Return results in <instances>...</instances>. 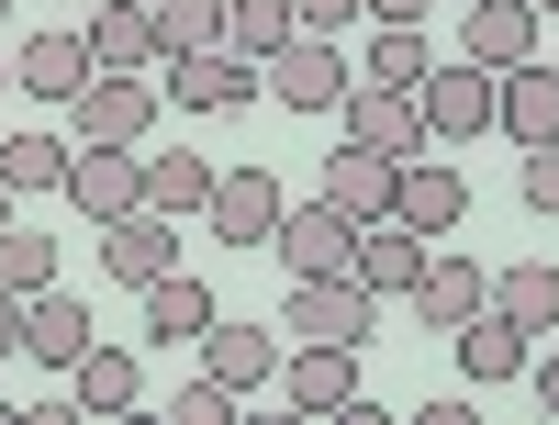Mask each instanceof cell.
I'll use <instances>...</instances> for the list:
<instances>
[{"label":"cell","mask_w":559,"mask_h":425,"mask_svg":"<svg viewBox=\"0 0 559 425\" xmlns=\"http://www.w3.org/2000/svg\"><path fill=\"white\" fill-rule=\"evenodd\" d=\"M381 337V292L358 269H324V280H292L280 303V347H369Z\"/></svg>","instance_id":"obj_1"},{"label":"cell","mask_w":559,"mask_h":425,"mask_svg":"<svg viewBox=\"0 0 559 425\" xmlns=\"http://www.w3.org/2000/svg\"><path fill=\"white\" fill-rule=\"evenodd\" d=\"M157 113H168V90H157L146 68H90V90L68 102L79 146H146V134H157Z\"/></svg>","instance_id":"obj_2"},{"label":"cell","mask_w":559,"mask_h":425,"mask_svg":"<svg viewBox=\"0 0 559 425\" xmlns=\"http://www.w3.org/2000/svg\"><path fill=\"white\" fill-rule=\"evenodd\" d=\"M347 79H358V68H347V45H336V34H292V45L258 68V90H269L280 113H336V102H347Z\"/></svg>","instance_id":"obj_3"},{"label":"cell","mask_w":559,"mask_h":425,"mask_svg":"<svg viewBox=\"0 0 559 425\" xmlns=\"http://www.w3.org/2000/svg\"><path fill=\"white\" fill-rule=\"evenodd\" d=\"M492 79L503 68H471V57H437L426 79H414V102H426V146H471V134H492Z\"/></svg>","instance_id":"obj_4"},{"label":"cell","mask_w":559,"mask_h":425,"mask_svg":"<svg viewBox=\"0 0 559 425\" xmlns=\"http://www.w3.org/2000/svg\"><path fill=\"white\" fill-rule=\"evenodd\" d=\"M403 303H414V324H426V337H459V324H471V314L492 303V269H481V258H459L448 235H437V247H426V269H414V292H403Z\"/></svg>","instance_id":"obj_5"},{"label":"cell","mask_w":559,"mask_h":425,"mask_svg":"<svg viewBox=\"0 0 559 425\" xmlns=\"http://www.w3.org/2000/svg\"><path fill=\"white\" fill-rule=\"evenodd\" d=\"M157 90L179 113H247L258 102V68L236 57V45H191V57H157Z\"/></svg>","instance_id":"obj_6"},{"label":"cell","mask_w":559,"mask_h":425,"mask_svg":"<svg viewBox=\"0 0 559 425\" xmlns=\"http://www.w3.org/2000/svg\"><path fill=\"white\" fill-rule=\"evenodd\" d=\"M90 247H102V280H123V292H146L157 269H179V224L168 213H112V224H90Z\"/></svg>","instance_id":"obj_7"},{"label":"cell","mask_w":559,"mask_h":425,"mask_svg":"<svg viewBox=\"0 0 559 425\" xmlns=\"http://www.w3.org/2000/svg\"><path fill=\"white\" fill-rule=\"evenodd\" d=\"M269 247H280V269H292V280H324V269L358 258V224L313 191V202H280V235H269Z\"/></svg>","instance_id":"obj_8"},{"label":"cell","mask_w":559,"mask_h":425,"mask_svg":"<svg viewBox=\"0 0 559 425\" xmlns=\"http://www.w3.org/2000/svg\"><path fill=\"white\" fill-rule=\"evenodd\" d=\"M392 213H403L414 235H459V224H471V179H459V157H426V146H414L403 179H392Z\"/></svg>","instance_id":"obj_9"},{"label":"cell","mask_w":559,"mask_h":425,"mask_svg":"<svg viewBox=\"0 0 559 425\" xmlns=\"http://www.w3.org/2000/svg\"><path fill=\"white\" fill-rule=\"evenodd\" d=\"M280 202H292V191H280V168H213V235H224V247H269V235H280Z\"/></svg>","instance_id":"obj_10"},{"label":"cell","mask_w":559,"mask_h":425,"mask_svg":"<svg viewBox=\"0 0 559 425\" xmlns=\"http://www.w3.org/2000/svg\"><path fill=\"white\" fill-rule=\"evenodd\" d=\"M336 123L358 134V146H381V157H414V146H426V102H414V90H381V79H347Z\"/></svg>","instance_id":"obj_11"},{"label":"cell","mask_w":559,"mask_h":425,"mask_svg":"<svg viewBox=\"0 0 559 425\" xmlns=\"http://www.w3.org/2000/svg\"><path fill=\"white\" fill-rule=\"evenodd\" d=\"M68 202L90 224L134 213V202H146V157H134V146H68Z\"/></svg>","instance_id":"obj_12"},{"label":"cell","mask_w":559,"mask_h":425,"mask_svg":"<svg viewBox=\"0 0 559 425\" xmlns=\"http://www.w3.org/2000/svg\"><path fill=\"white\" fill-rule=\"evenodd\" d=\"M459 57L471 68H526L537 57V0H459Z\"/></svg>","instance_id":"obj_13"},{"label":"cell","mask_w":559,"mask_h":425,"mask_svg":"<svg viewBox=\"0 0 559 425\" xmlns=\"http://www.w3.org/2000/svg\"><path fill=\"white\" fill-rule=\"evenodd\" d=\"M492 134H515V146H559V68H503L492 79Z\"/></svg>","instance_id":"obj_14"},{"label":"cell","mask_w":559,"mask_h":425,"mask_svg":"<svg viewBox=\"0 0 559 425\" xmlns=\"http://www.w3.org/2000/svg\"><path fill=\"white\" fill-rule=\"evenodd\" d=\"M392 179H403V157H381V146H358V134H347V146L324 157V202H336L347 224H381V213H392Z\"/></svg>","instance_id":"obj_15"},{"label":"cell","mask_w":559,"mask_h":425,"mask_svg":"<svg viewBox=\"0 0 559 425\" xmlns=\"http://www.w3.org/2000/svg\"><path fill=\"white\" fill-rule=\"evenodd\" d=\"M426 247H437V235H414L403 213H381V224H358V280H369V292H381V303H403L414 292V269H426Z\"/></svg>","instance_id":"obj_16"},{"label":"cell","mask_w":559,"mask_h":425,"mask_svg":"<svg viewBox=\"0 0 559 425\" xmlns=\"http://www.w3.org/2000/svg\"><path fill=\"white\" fill-rule=\"evenodd\" d=\"M134 303H146V337H157V347H202V324L224 314V303H213V280H191V269H157Z\"/></svg>","instance_id":"obj_17"},{"label":"cell","mask_w":559,"mask_h":425,"mask_svg":"<svg viewBox=\"0 0 559 425\" xmlns=\"http://www.w3.org/2000/svg\"><path fill=\"white\" fill-rule=\"evenodd\" d=\"M202 369H213L224 392H258L269 369H280V337H269V324H236V314H213V324H202Z\"/></svg>","instance_id":"obj_18"},{"label":"cell","mask_w":559,"mask_h":425,"mask_svg":"<svg viewBox=\"0 0 559 425\" xmlns=\"http://www.w3.org/2000/svg\"><path fill=\"white\" fill-rule=\"evenodd\" d=\"M68 392H79V414H134V403H146V369H134V347H102V337H90V347L68 358Z\"/></svg>","instance_id":"obj_19"},{"label":"cell","mask_w":559,"mask_h":425,"mask_svg":"<svg viewBox=\"0 0 559 425\" xmlns=\"http://www.w3.org/2000/svg\"><path fill=\"white\" fill-rule=\"evenodd\" d=\"M12 90H34V102H79V90H90V34H23Z\"/></svg>","instance_id":"obj_20"},{"label":"cell","mask_w":559,"mask_h":425,"mask_svg":"<svg viewBox=\"0 0 559 425\" xmlns=\"http://www.w3.org/2000/svg\"><path fill=\"white\" fill-rule=\"evenodd\" d=\"M280 392H292L302 414H347L358 403V347H292L280 358Z\"/></svg>","instance_id":"obj_21"},{"label":"cell","mask_w":559,"mask_h":425,"mask_svg":"<svg viewBox=\"0 0 559 425\" xmlns=\"http://www.w3.org/2000/svg\"><path fill=\"white\" fill-rule=\"evenodd\" d=\"M90 347V303H68L57 280H45V292H23V358H45V369H68Z\"/></svg>","instance_id":"obj_22"},{"label":"cell","mask_w":559,"mask_h":425,"mask_svg":"<svg viewBox=\"0 0 559 425\" xmlns=\"http://www.w3.org/2000/svg\"><path fill=\"white\" fill-rule=\"evenodd\" d=\"M526 358H537V347H526V324H515V314H492V303H481L471 324H459V369H471V381H526Z\"/></svg>","instance_id":"obj_23"},{"label":"cell","mask_w":559,"mask_h":425,"mask_svg":"<svg viewBox=\"0 0 559 425\" xmlns=\"http://www.w3.org/2000/svg\"><path fill=\"white\" fill-rule=\"evenodd\" d=\"M90 68H157L146 0H90Z\"/></svg>","instance_id":"obj_24"},{"label":"cell","mask_w":559,"mask_h":425,"mask_svg":"<svg viewBox=\"0 0 559 425\" xmlns=\"http://www.w3.org/2000/svg\"><path fill=\"white\" fill-rule=\"evenodd\" d=\"M492 314H515L526 337H548V324H559V269H548V258H515V269H492Z\"/></svg>","instance_id":"obj_25"},{"label":"cell","mask_w":559,"mask_h":425,"mask_svg":"<svg viewBox=\"0 0 559 425\" xmlns=\"http://www.w3.org/2000/svg\"><path fill=\"white\" fill-rule=\"evenodd\" d=\"M426 68H437L426 23H369V57H358V79H381V90H414Z\"/></svg>","instance_id":"obj_26"},{"label":"cell","mask_w":559,"mask_h":425,"mask_svg":"<svg viewBox=\"0 0 559 425\" xmlns=\"http://www.w3.org/2000/svg\"><path fill=\"white\" fill-rule=\"evenodd\" d=\"M292 34H302V23H292V0H224V45H236L247 68H269Z\"/></svg>","instance_id":"obj_27"},{"label":"cell","mask_w":559,"mask_h":425,"mask_svg":"<svg viewBox=\"0 0 559 425\" xmlns=\"http://www.w3.org/2000/svg\"><path fill=\"white\" fill-rule=\"evenodd\" d=\"M157 57H191V45H224V0H146Z\"/></svg>","instance_id":"obj_28"},{"label":"cell","mask_w":559,"mask_h":425,"mask_svg":"<svg viewBox=\"0 0 559 425\" xmlns=\"http://www.w3.org/2000/svg\"><path fill=\"white\" fill-rule=\"evenodd\" d=\"M202 202H213V168L202 157H146V213L179 224V213H202Z\"/></svg>","instance_id":"obj_29"},{"label":"cell","mask_w":559,"mask_h":425,"mask_svg":"<svg viewBox=\"0 0 559 425\" xmlns=\"http://www.w3.org/2000/svg\"><path fill=\"white\" fill-rule=\"evenodd\" d=\"M0 179H12V191H68V146L57 134H12V146H0Z\"/></svg>","instance_id":"obj_30"},{"label":"cell","mask_w":559,"mask_h":425,"mask_svg":"<svg viewBox=\"0 0 559 425\" xmlns=\"http://www.w3.org/2000/svg\"><path fill=\"white\" fill-rule=\"evenodd\" d=\"M45 280H57V247L23 235V224H0V292H45Z\"/></svg>","instance_id":"obj_31"},{"label":"cell","mask_w":559,"mask_h":425,"mask_svg":"<svg viewBox=\"0 0 559 425\" xmlns=\"http://www.w3.org/2000/svg\"><path fill=\"white\" fill-rule=\"evenodd\" d=\"M515 191H526V213H548V224H559V146H526Z\"/></svg>","instance_id":"obj_32"},{"label":"cell","mask_w":559,"mask_h":425,"mask_svg":"<svg viewBox=\"0 0 559 425\" xmlns=\"http://www.w3.org/2000/svg\"><path fill=\"white\" fill-rule=\"evenodd\" d=\"M224 414H236V392H224L213 369H202V381H179V425H224Z\"/></svg>","instance_id":"obj_33"},{"label":"cell","mask_w":559,"mask_h":425,"mask_svg":"<svg viewBox=\"0 0 559 425\" xmlns=\"http://www.w3.org/2000/svg\"><path fill=\"white\" fill-rule=\"evenodd\" d=\"M292 23H302V34H347L358 0H292Z\"/></svg>","instance_id":"obj_34"},{"label":"cell","mask_w":559,"mask_h":425,"mask_svg":"<svg viewBox=\"0 0 559 425\" xmlns=\"http://www.w3.org/2000/svg\"><path fill=\"white\" fill-rule=\"evenodd\" d=\"M526 369H537V403H548V414H559V347H537V358H526Z\"/></svg>","instance_id":"obj_35"},{"label":"cell","mask_w":559,"mask_h":425,"mask_svg":"<svg viewBox=\"0 0 559 425\" xmlns=\"http://www.w3.org/2000/svg\"><path fill=\"white\" fill-rule=\"evenodd\" d=\"M437 0H369V23H426Z\"/></svg>","instance_id":"obj_36"},{"label":"cell","mask_w":559,"mask_h":425,"mask_svg":"<svg viewBox=\"0 0 559 425\" xmlns=\"http://www.w3.org/2000/svg\"><path fill=\"white\" fill-rule=\"evenodd\" d=\"M0 347H23V292H0Z\"/></svg>","instance_id":"obj_37"},{"label":"cell","mask_w":559,"mask_h":425,"mask_svg":"<svg viewBox=\"0 0 559 425\" xmlns=\"http://www.w3.org/2000/svg\"><path fill=\"white\" fill-rule=\"evenodd\" d=\"M12 202H23V191H12V179H0V224H12Z\"/></svg>","instance_id":"obj_38"},{"label":"cell","mask_w":559,"mask_h":425,"mask_svg":"<svg viewBox=\"0 0 559 425\" xmlns=\"http://www.w3.org/2000/svg\"><path fill=\"white\" fill-rule=\"evenodd\" d=\"M537 12H559V0H537Z\"/></svg>","instance_id":"obj_39"},{"label":"cell","mask_w":559,"mask_h":425,"mask_svg":"<svg viewBox=\"0 0 559 425\" xmlns=\"http://www.w3.org/2000/svg\"><path fill=\"white\" fill-rule=\"evenodd\" d=\"M0 79H12V68H0Z\"/></svg>","instance_id":"obj_40"}]
</instances>
